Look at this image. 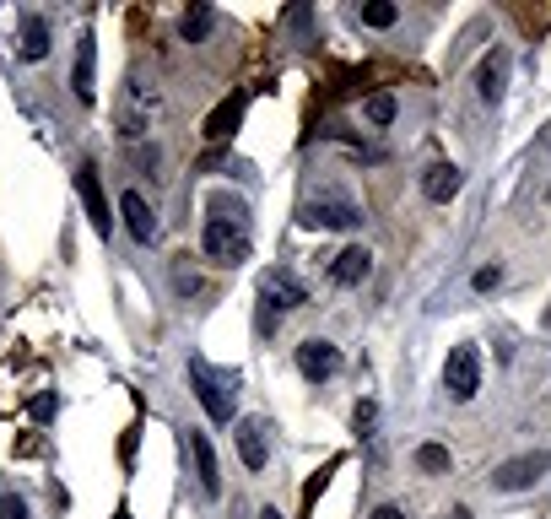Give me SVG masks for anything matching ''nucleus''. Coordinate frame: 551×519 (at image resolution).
I'll return each mask as SVG.
<instances>
[{
    "instance_id": "1",
    "label": "nucleus",
    "mask_w": 551,
    "mask_h": 519,
    "mask_svg": "<svg viewBox=\"0 0 551 519\" xmlns=\"http://www.w3.org/2000/svg\"><path fill=\"white\" fill-rule=\"evenodd\" d=\"M298 217H303V228H330V233H346V228H357V222H362V206H357L346 190H335V184H330V190L308 195Z\"/></svg>"
},
{
    "instance_id": "2",
    "label": "nucleus",
    "mask_w": 551,
    "mask_h": 519,
    "mask_svg": "<svg viewBox=\"0 0 551 519\" xmlns=\"http://www.w3.org/2000/svg\"><path fill=\"white\" fill-rule=\"evenodd\" d=\"M190 390H195V401L206 406V417L217 422V428H227L233 422V374H217V368L206 363V357H190Z\"/></svg>"
},
{
    "instance_id": "3",
    "label": "nucleus",
    "mask_w": 551,
    "mask_h": 519,
    "mask_svg": "<svg viewBox=\"0 0 551 519\" xmlns=\"http://www.w3.org/2000/svg\"><path fill=\"white\" fill-rule=\"evenodd\" d=\"M443 390H449V401H476L481 390V352L476 346H454L449 363H443Z\"/></svg>"
},
{
    "instance_id": "4",
    "label": "nucleus",
    "mask_w": 551,
    "mask_h": 519,
    "mask_svg": "<svg viewBox=\"0 0 551 519\" xmlns=\"http://www.w3.org/2000/svg\"><path fill=\"white\" fill-rule=\"evenodd\" d=\"M551 471V449H530V455H514V460H503L492 471V487L497 492H524V487H535L541 476Z\"/></svg>"
},
{
    "instance_id": "5",
    "label": "nucleus",
    "mask_w": 551,
    "mask_h": 519,
    "mask_svg": "<svg viewBox=\"0 0 551 519\" xmlns=\"http://www.w3.org/2000/svg\"><path fill=\"white\" fill-rule=\"evenodd\" d=\"M200 249H206L217 265H238V260L249 255V228H233V222H222V217H206Z\"/></svg>"
},
{
    "instance_id": "6",
    "label": "nucleus",
    "mask_w": 551,
    "mask_h": 519,
    "mask_svg": "<svg viewBox=\"0 0 551 519\" xmlns=\"http://www.w3.org/2000/svg\"><path fill=\"white\" fill-rule=\"evenodd\" d=\"M298 374H303L308 384H325V379H335V374H341V346H335V341H319V336H308V341L298 346Z\"/></svg>"
},
{
    "instance_id": "7",
    "label": "nucleus",
    "mask_w": 551,
    "mask_h": 519,
    "mask_svg": "<svg viewBox=\"0 0 551 519\" xmlns=\"http://www.w3.org/2000/svg\"><path fill=\"white\" fill-rule=\"evenodd\" d=\"M76 190H82V206L92 217V228H98L103 238L114 233V217H109V201H103V179H98V163H82L76 168Z\"/></svg>"
},
{
    "instance_id": "8",
    "label": "nucleus",
    "mask_w": 551,
    "mask_h": 519,
    "mask_svg": "<svg viewBox=\"0 0 551 519\" xmlns=\"http://www.w3.org/2000/svg\"><path fill=\"white\" fill-rule=\"evenodd\" d=\"M190 460H195V482L206 498H222V465H217V449H211L206 433H190Z\"/></svg>"
},
{
    "instance_id": "9",
    "label": "nucleus",
    "mask_w": 551,
    "mask_h": 519,
    "mask_svg": "<svg viewBox=\"0 0 551 519\" xmlns=\"http://www.w3.org/2000/svg\"><path fill=\"white\" fill-rule=\"evenodd\" d=\"M503 87H508V49H487L476 65V92L481 103H503Z\"/></svg>"
},
{
    "instance_id": "10",
    "label": "nucleus",
    "mask_w": 551,
    "mask_h": 519,
    "mask_svg": "<svg viewBox=\"0 0 551 519\" xmlns=\"http://www.w3.org/2000/svg\"><path fill=\"white\" fill-rule=\"evenodd\" d=\"M92 65H98V44H92V33L76 38V71H71V87L82 103H98V76H92Z\"/></svg>"
},
{
    "instance_id": "11",
    "label": "nucleus",
    "mask_w": 551,
    "mask_h": 519,
    "mask_svg": "<svg viewBox=\"0 0 551 519\" xmlns=\"http://www.w3.org/2000/svg\"><path fill=\"white\" fill-rule=\"evenodd\" d=\"M368 271H373V255H368L362 244L341 249V255L330 260V282H335V287H362V282H368Z\"/></svg>"
},
{
    "instance_id": "12",
    "label": "nucleus",
    "mask_w": 551,
    "mask_h": 519,
    "mask_svg": "<svg viewBox=\"0 0 551 519\" xmlns=\"http://www.w3.org/2000/svg\"><path fill=\"white\" fill-rule=\"evenodd\" d=\"M119 211H125L130 238H136V244H152V238H157V217H152V206H146V195L125 190V195H119Z\"/></svg>"
},
{
    "instance_id": "13",
    "label": "nucleus",
    "mask_w": 551,
    "mask_h": 519,
    "mask_svg": "<svg viewBox=\"0 0 551 519\" xmlns=\"http://www.w3.org/2000/svg\"><path fill=\"white\" fill-rule=\"evenodd\" d=\"M303 303H308V287L292 271H271V276H265V309H303Z\"/></svg>"
},
{
    "instance_id": "14",
    "label": "nucleus",
    "mask_w": 551,
    "mask_h": 519,
    "mask_svg": "<svg viewBox=\"0 0 551 519\" xmlns=\"http://www.w3.org/2000/svg\"><path fill=\"white\" fill-rule=\"evenodd\" d=\"M460 190H465V173L454 168V163H433V168H427V179H422V195H427V201H433V206H449V201H454V195H460Z\"/></svg>"
},
{
    "instance_id": "15",
    "label": "nucleus",
    "mask_w": 551,
    "mask_h": 519,
    "mask_svg": "<svg viewBox=\"0 0 551 519\" xmlns=\"http://www.w3.org/2000/svg\"><path fill=\"white\" fill-rule=\"evenodd\" d=\"M238 460L249 465V471H265L271 465V444H265V422L244 417L238 422Z\"/></svg>"
},
{
    "instance_id": "16",
    "label": "nucleus",
    "mask_w": 551,
    "mask_h": 519,
    "mask_svg": "<svg viewBox=\"0 0 551 519\" xmlns=\"http://www.w3.org/2000/svg\"><path fill=\"white\" fill-rule=\"evenodd\" d=\"M244 103H249V92H233V98H222L217 109H211L206 119V141H227L238 130V119H244Z\"/></svg>"
},
{
    "instance_id": "17",
    "label": "nucleus",
    "mask_w": 551,
    "mask_h": 519,
    "mask_svg": "<svg viewBox=\"0 0 551 519\" xmlns=\"http://www.w3.org/2000/svg\"><path fill=\"white\" fill-rule=\"evenodd\" d=\"M44 55H49V22L22 17V60H44Z\"/></svg>"
},
{
    "instance_id": "18",
    "label": "nucleus",
    "mask_w": 551,
    "mask_h": 519,
    "mask_svg": "<svg viewBox=\"0 0 551 519\" xmlns=\"http://www.w3.org/2000/svg\"><path fill=\"white\" fill-rule=\"evenodd\" d=\"M206 211H211V217H222V222H233V228H249V206L238 201V195H227V190H217V195H211V201H206Z\"/></svg>"
},
{
    "instance_id": "19",
    "label": "nucleus",
    "mask_w": 551,
    "mask_h": 519,
    "mask_svg": "<svg viewBox=\"0 0 551 519\" xmlns=\"http://www.w3.org/2000/svg\"><path fill=\"white\" fill-rule=\"evenodd\" d=\"M357 17H362V28H395V22H400V6H395V0H368Z\"/></svg>"
},
{
    "instance_id": "20",
    "label": "nucleus",
    "mask_w": 551,
    "mask_h": 519,
    "mask_svg": "<svg viewBox=\"0 0 551 519\" xmlns=\"http://www.w3.org/2000/svg\"><path fill=\"white\" fill-rule=\"evenodd\" d=\"M395 92H368V103H362V114H368V125H389L395 119Z\"/></svg>"
},
{
    "instance_id": "21",
    "label": "nucleus",
    "mask_w": 551,
    "mask_h": 519,
    "mask_svg": "<svg viewBox=\"0 0 551 519\" xmlns=\"http://www.w3.org/2000/svg\"><path fill=\"white\" fill-rule=\"evenodd\" d=\"M416 465H422L427 476H443L454 460H449V449H443V444H422V449H416Z\"/></svg>"
},
{
    "instance_id": "22",
    "label": "nucleus",
    "mask_w": 551,
    "mask_h": 519,
    "mask_svg": "<svg viewBox=\"0 0 551 519\" xmlns=\"http://www.w3.org/2000/svg\"><path fill=\"white\" fill-rule=\"evenodd\" d=\"M211 22H217V17H211V6H190V11H184V38L200 44V38L211 33Z\"/></svg>"
},
{
    "instance_id": "23",
    "label": "nucleus",
    "mask_w": 551,
    "mask_h": 519,
    "mask_svg": "<svg viewBox=\"0 0 551 519\" xmlns=\"http://www.w3.org/2000/svg\"><path fill=\"white\" fill-rule=\"evenodd\" d=\"M497 282H503V265H481V271L470 276V287H476V292H492Z\"/></svg>"
},
{
    "instance_id": "24",
    "label": "nucleus",
    "mask_w": 551,
    "mask_h": 519,
    "mask_svg": "<svg viewBox=\"0 0 551 519\" xmlns=\"http://www.w3.org/2000/svg\"><path fill=\"white\" fill-rule=\"evenodd\" d=\"M0 519H28V503L17 492H0Z\"/></svg>"
},
{
    "instance_id": "25",
    "label": "nucleus",
    "mask_w": 551,
    "mask_h": 519,
    "mask_svg": "<svg viewBox=\"0 0 551 519\" xmlns=\"http://www.w3.org/2000/svg\"><path fill=\"white\" fill-rule=\"evenodd\" d=\"M352 422H357V433H362V438H368V433H373V422H379V406H373V401H362Z\"/></svg>"
},
{
    "instance_id": "26",
    "label": "nucleus",
    "mask_w": 551,
    "mask_h": 519,
    "mask_svg": "<svg viewBox=\"0 0 551 519\" xmlns=\"http://www.w3.org/2000/svg\"><path fill=\"white\" fill-rule=\"evenodd\" d=\"M173 287H179L184 298H190V292H200V276H195V271H184V265H179V271H173Z\"/></svg>"
},
{
    "instance_id": "27",
    "label": "nucleus",
    "mask_w": 551,
    "mask_h": 519,
    "mask_svg": "<svg viewBox=\"0 0 551 519\" xmlns=\"http://www.w3.org/2000/svg\"><path fill=\"white\" fill-rule=\"evenodd\" d=\"M373 519H406V514H400L395 503H384V509H373Z\"/></svg>"
},
{
    "instance_id": "28",
    "label": "nucleus",
    "mask_w": 551,
    "mask_h": 519,
    "mask_svg": "<svg viewBox=\"0 0 551 519\" xmlns=\"http://www.w3.org/2000/svg\"><path fill=\"white\" fill-rule=\"evenodd\" d=\"M260 519H281V509H276V503H271V509H260Z\"/></svg>"
},
{
    "instance_id": "29",
    "label": "nucleus",
    "mask_w": 551,
    "mask_h": 519,
    "mask_svg": "<svg viewBox=\"0 0 551 519\" xmlns=\"http://www.w3.org/2000/svg\"><path fill=\"white\" fill-rule=\"evenodd\" d=\"M449 519H476V514H470V509H454V514H449Z\"/></svg>"
},
{
    "instance_id": "30",
    "label": "nucleus",
    "mask_w": 551,
    "mask_h": 519,
    "mask_svg": "<svg viewBox=\"0 0 551 519\" xmlns=\"http://www.w3.org/2000/svg\"><path fill=\"white\" fill-rule=\"evenodd\" d=\"M114 519H136V514H130V509H114Z\"/></svg>"
}]
</instances>
